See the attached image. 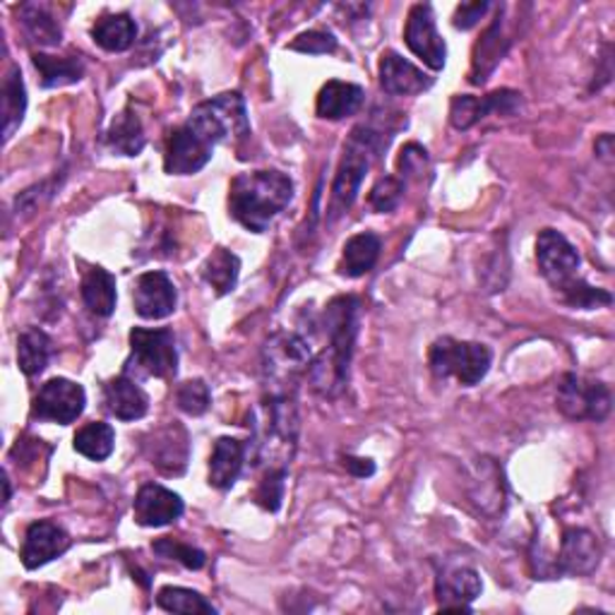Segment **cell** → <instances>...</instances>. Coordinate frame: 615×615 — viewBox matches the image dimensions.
Segmentation results:
<instances>
[{"label":"cell","mask_w":615,"mask_h":615,"mask_svg":"<svg viewBox=\"0 0 615 615\" xmlns=\"http://www.w3.org/2000/svg\"><path fill=\"white\" fill-rule=\"evenodd\" d=\"M359 308L361 304L357 296H337L327 304L322 322L327 337H330V347L310 365L312 385L325 397H335L349 380V365L359 335Z\"/></svg>","instance_id":"cell-1"},{"label":"cell","mask_w":615,"mask_h":615,"mask_svg":"<svg viewBox=\"0 0 615 615\" xmlns=\"http://www.w3.org/2000/svg\"><path fill=\"white\" fill-rule=\"evenodd\" d=\"M294 200V181L282 171L241 173L229 190V210L241 226L265 234Z\"/></svg>","instance_id":"cell-2"},{"label":"cell","mask_w":615,"mask_h":615,"mask_svg":"<svg viewBox=\"0 0 615 615\" xmlns=\"http://www.w3.org/2000/svg\"><path fill=\"white\" fill-rule=\"evenodd\" d=\"M388 147V138L382 132L373 130L371 126L353 128L349 142L344 145V157L339 161V169L332 185V216L344 214L361 193V183L365 179L368 169L373 167L375 157Z\"/></svg>","instance_id":"cell-3"},{"label":"cell","mask_w":615,"mask_h":615,"mask_svg":"<svg viewBox=\"0 0 615 615\" xmlns=\"http://www.w3.org/2000/svg\"><path fill=\"white\" fill-rule=\"evenodd\" d=\"M428 363L435 378H455L459 385L474 388L488 375L490 363H494V351L486 344H478V341H459L453 337H443L433 341Z\"/></svg>","instance_id":"cell-4"},{"label":"cell","mask_w":615,"mask_h":615,"mask_svg":"<svg viewBox=\"0 0 615 615\" xmlns=\"http://www.w3.org/2000/svg\"><path fill=\"white\" fill-rule=\"evenodd\" d=\"M185 123L212 147L229 138H245L251 132L248 112H245V102L238 92H226L210 102H202Z\"/></svg>","instance_id":"cell-5"},{"label":"cell","mask_w":615,"mask_h":615,"mask_svg":"<svg viewBox=\"0 0 615 615\" xmlns=\"http://www.w3.org/2000/svg\"><path fill=\"white\" fill-rule=\"evenodd\" d=\"M310 365V347L291 332H279L265 347V382L269 394H296L298 375Z\"/></svg>","instance_id":"cell-6"},{"label":"cell","mask_w":615,"mask_h":615,"mask_svg":"<svg viewBox=\"0 0 615 615\" xmlns=\"http://www.w3.org/2000/svg\"><path fill=\"white\" fill-rule=\"evenodd\" d=\"M142 373L147 378H173L179 371V349L171 330H145L135 327L130 332V359L126 373Z\"/></svg>","instance_id":"cell-7"},{"label":"cell","mask_w":615,"mask_h":615,"mask_svg":"<svg viewBox=\"0 0 615 615\" xmlns=\"http://www.w3.org/2000/svg\"><path fill=\"white\" fill-rule=\"evenodd\" d=\"M555 404L572 421H604L611 414V390L601 380L570 373L558 385Z\"/></svg>","instance_id":"cell-8"},{"label":"cell","mask_w":615,"mask_h":615,"mask_svg":"<svg viewBox=\"0 0 615 615\" xmlns=\"http://www.w3.org/2000/svg\"><path fill=\"white\" fill-rule=\"evenodd\" d=\"M85 404H87L85 388L77 385V382H73V380L51 378L36 392L32 416L67 426V423H73L82 416V412H85Z\"/></svg>","instance_id":"cell-9"},{"label":"cell","mask_w":615,"mask_h":615,"mask_svg":"<svg viewBox=\"0 0 615 615\" xmlns=\"http://www.w3.org/2000/svg\"><path fill=\"white\" fill-rule=\"evenodd\" d=\"M404 41L409 51L416 59L426 63L431 71H443L447 63V46L445 39L437 32L435 12L428 3H418L409 10L406 26H404Z\"/></svg>","instance_id":"cell-10"},{"label":"cell","mask_w":615,"mask_h":615,"mask_svg":"<svg viewBox=\"0 0 615 615\" xmlns=\"http://www.w3.org/2000/svg\"><path fill=\"white\" fill-rule=\"evenodd\" d=\"M537 263L549 284L563 289L565 284L577 279L580 253L560 231L543 229L537 238Z\"/></svg>","instance_id":"cell-11"},{"label":"cell","mask_w":615,"mask_h":615,"mask_svg":"<svg viewBox=\"0 0 615 615\" xmlns=\"http://www.w3.org/2000/svg\"><path fill=\"white\" fill-rule=\"evenodd\" d=\"M212 152L214 147L204 140L200 132L190 128L188 123H183L181 128H176L171 132L167 157H163V169H167V173L171 176L198 173L208 167Z\"/></svg>","instance_id":"cell-12"},{"label":"cell","mask_w":615,"mask_h":615,"mask_svg":"<svg viewBox=\"0 0 615 615\" xmlns=\"http://www.w3.org/2000/svg\"><path fill=\"white\" fill-rule=\"evenodd\" d=\"M132 304L135 312L145 320H161L169 318L179 304V294L176 286L169 279L167 272H145L138 277L132 289Z\"/></svg>","instance_id":"cell-13"},{"label":"cell","mask_w":615,"mask_h":615,"mask_svg":"<svg viewBox=\"0 0 615 615\" xmlns=\"http://www.w3.org/2000/svg\"><path fill=\"white\" fill-rule=\"evenodd\" d=\"M519 104H522V94L512 89H500L488 94V97H467V94H459L453 99L449 106V120L457 130H469L476 126L478 120L486 118L488 114H515Z\"/></svg>","instance_id":"cell-14"},{"label":"cell","mask_w":615,"mask_h":615,"mask_svg":"<svg viewBox=\"0 0 615 615\" xmlns=\"http://www.w3.org/2000/svg\"><path fill=\"white\" fill-rule=\"evenodd\" d=\"M145 453L152 467L167 476H179L188 467V433L179 423H169L149 435Z\"/></svg>","instance_id":"cell-15"},{"label":"cell","mask_w":615,"mask_h":615,"mask_svg":"<svg viewBox=\"0 0 615 615\" xmlns=\"http://www.w3.org/2000/svg\"><path fill=\"white\" fill-rule=\"evenodd\" d=\"M183 500L179 494L159 484H145L135 496V522L142 527H167L183 515Z\"/></svg>","instance_id":"cell-16"},{"label":"cell","mask_w":615,"mask_h":615,"mask_svg":"<svg viewBox=\"0 0 615 615\" xmlns=\"http://www.w3.org/2000/svg\"><path fill=\"white\" fill-rule=\"evenodd\" d=\"M67 549H71V537L59 524L41 519V522H34L26 529L22 543V563L26 570H36L51 563V560L61 558Z\"/></svg>","instance_id":"cell-17"},{"label":"cell","mask_w":615,"mask_h":615,"mask_svg":"<svg viewBox=\"0 0 615 615\" xmlns=\"http://www.w3.org/2000/svg\"><path fill=\"white\" fill-rule=\"evenodd\" d=\"M601 560V543L598 539L586 529H568L560 543L558 555V572L565 575H592L598 568Z\"/></svg>","instance_id":"cell-18"},{"label":"cell","mask_w":615,"mask_h":615,"mask_svg":"<svg viewBox=\"0 0 615 615\" xmlns=\"http://www.w3.org/2000/svg\"><path fill=\"white\" fill-rule=\"evenodd\" d=\"M484 582L471 568H449L437 575L435 594L443 611H469L474 598L481 596Z\"/></svg>","instance_id":"cell-19"},{"label":"cell","mask_w":615,"mask_h":615,"mask_svg":"<svg viewBox=\"0 0 615 615\" xmlns=\"http://www.w3.org/2000/svg\"><path fill=\"white\" fill-rule=\"evenodd\" d=\"M431 77L423 75V71L414 63L402 59L400 53L388 51L380 59V85L388 94L394 97H412V94H421L423 89L431 87Z\"/></svg>","instance_id":"cell-20"},{"label":"cell","mask_w":615,"mask_h":615,"mask_svg":"<svg viewBox=\"0 0 615 615\" xmlns=\"http://www.w3.org/2000/svg\"><path fill=\"white\" fill-rule=\"evenodd\" d=\"M510 44H512V39L505 34V20H502V15H498L494 22H490L486 34L474 49L471 75H469L471 85H484V82L494 75L496 67L505 59V53H508Z\"/></svg>","instance_id":"cell-21"},{"label":"cell","mask_w":615,"mask_h":615,"mask_svg":"<svg viewBox=\"0 0 615 615\" xmlns=\"http://www.w3.org/2000/svg\"><path fill=\"white\" fill-rule=\"evenodd\" d=\"M104 402L108 414H114L118 421H138L149 409L147 392L126 373L106 382Z\"/></svg>","instance_id":"cell-22"},{"label":"cell","mask_w":615,"mask_h":615,"mask_svg":"<svg viewBox=\"0 0 615 615\" xmlns=\"http://www.w3.org/2000/svg\"><path fill=\"white\" fill-rule=\"evenodd\" d=\"M245 462V445L236 437H219L210 459V486L229 490L238 481Z\"/></svg>","instance_id":"cell-23"},{"label":"cell","mask_w":615,"mask_h":615,"mask_svg":"<svg viewBox=\"0 0 615 615\" xmlns=\"http://www.w3.org/2000/svg\"><path fill=\"white\" fill-rule=\"evenodd\" d=\"M363 104V89L351 82L330 79L318 94V116L327 120H341L353 116Z\"/></svg>","instance_id":"cell-24"},{"label":"cell","mask_w":615,"mask_h":615,"mask_svg":"<svg viewBox=\"0 0 615 615\" xmlns=\"http://www.w3.org/2000/svg\"><path fill=\"white\" fill-rule=\"evenodd\" d=\"M82 300L97 318H108L116 310V277L104 267H92L82 277Z\"/></svg>","instance_id":"cell-25"},{"label":"cell","mask_w":615,"mask_h":615,"mask_svg":"<svg viewBox=\"0 0 615 615\" xmlns=\"http://www.w3.org/2000/svg\"><path fill=\"white\" fill-rule=\"evenodd\" d=\"M382 243L371 231H363V234L351 236L344 243V253H341V265L339 272L347 277H363L371 272L380 257Z\"/></svg>","instance_id":"cell-26"},{"label":"cell","mask_w":615,"mask_h":615,"mask_svg":"<svg viewBox=\"0 0 615 615\" xmlns=\"http://www.w3.org/2000/svg\"><path fill=\"white\" fill-rule=\"evenodd\" d=\"M92 39L104 51H128L135 44V39H138V24L126 12H120V15H104L92 26Z\"/></svg>","instance_id":"cell-27"},{"label":"cell","mask_w":615,"mask_h":615,"mask_svg":"<svg viewBox=\"0 0 615 615\" xmlns=\"http://www.w3.org/2000/svg\"><path fill=\"white\" fill-rule=\"evenodd\" d=\"M51 353H53V341L44 330L32 327V330H26V332L20 335V339H18V365L26 378H34L39 373H44L49 361H51Z\"/></svg>","instance_id":"cell-28"},{"label":"cell","mask_w":615,"mask_h":615,"mask_svg":"<svg viewBox=\"0 0 615 615\" xmlns=\"http://www.w3.org/2000/svg\"><path fill=\"white\" fill-rule=\"evenodd\" d=\"M106 142L116 155L138 157L145 149V130H142L140 118L135 116L130 108L120 112L114 118L112 128H108V132H106Z\"/></svg>","instance_id":"cell-29"},{"label":"cell","mask_w":615,"mask_h":615,"mask_svg":"<svg viewBox=\"0 0 615 615\" xmlns=\"http://www.w3.org/2000/svg\"><path fill=\"white\" fill-rule=\"evenodd\" d=\"M202 279L208 282L219 296H226L236 289L241 275V259L226 248H216L202 265Z\"/></svg>","instance_id":"cell-30"},{"label":"cell","mask_w":615,"mask_h":615,"mask_svg":"<svg viewBox=\"0 0 615 615\" xmlns=\"http://www.w3.org/2000/svg\"><path fill=\"white\" fill-rule=\"evenodd\" d=\"M32 63L39 71L41 85L46 89L75 85V82H79L82 75H85V65H82V61L75 56L56 59V56H46V53H34Z\"/></svg>","instance_id":"cell-31"},{"label":"cell","mask_w":615,"mask_h":615,"mask_svg":"<svg viewBox=\"0 0 615 615\" xmlns=\"http://www.w3.org/2000/svg\"><path fill=\"white\" fill-rule=\"evenodd\" d=\"M73 447H75V453L82 457H87L92 462H104L114 455L116 431L104 421L87 423L85 428H79L75 433Z\"/></svg>","instance_id":"cell-32"},{"label":"cell","mask_w":615,"mask_h":615,"mask_svg":"<svg viewBox=\"0 0 615 615\" xmlns=\"http://www.w3.org/2000/svg\"><path fill=\"white\" fill-rule=\"evenodd\" d=\"M26 112V89L18 67H12L3 82V135L10 140L15 130L22 126Z\"/></svg>","instance_id":"cell-33"},{"label":"cell","mask_w":615,"mask_h":615,"mask_svg":"<svg viewBox=\"0 0 615 615\" xmlns=\"http://www.w3.org/2000/svg\"><path fill=\"white\" fill-rule=\"evenodd\" d=\"M157 606L169 613H183V615H212L216 608L208 598L193 590H183V586H163L157 594Z\"/></svg>","instance_id":"cell-34"},{"label":"cell","mask_w":615,"mask_h":615,"mask_svg":"<svg viewBox=\"0 0 615 615\" xmlns=\"http://www.w3.org/2000/svg\"><path fill=\"white\" fill-rule=\"evenodd\" d=\"M22 24L26 34L36 41L39 46H59L61 44V24L53 20L51 12L41 6H24L22 8Z\"/></svg>","instance_id":"cell-35"},{"label":"cell","mask_w":615,"mask_h":615,"mask_svg":"<svg viewBox=\"0 0 615 615\" xmlns=\"http://www.w3.org/2000/svg\"><path fill=\"white\" fill-rule=\"evenodd\" d=\"M563 298L565 304L572 308H582V310H594L601 306H611L613 296L606 289H596V286L586 284L582 279H572L570 284H565L563 289Z\"/></svg>","instance_id":"cell-36"},{"label":"cell","mask_w":615,"mask_h":615,"mask_svg":"<svg viewBox=\"0 0 615 615\" xmlns=\"http://www.w3.org/2000/svg\"><path fill=\"white\" fill-rule=\"evenodd\" d=\"M176 404L190 416H202L212 404L210 388L204 385V380H188L176 390Z\"/></svg>","instance_id":"cell-37"},{"label":"cell","mask_w":615,"mask_h":615,"mask_svg":"<svg viewBox=\"0 0 615 615\" xmlns=\"http://www.w3.org/2000/svg\"><path fill=\"white\" fill-rule=\"evenodd\" d=\"M152 551L161 558H169L176 560V563H181L188 570H200L204 565V553L195 545L183 543V541H176V539H159L152 543Z\"/></svg>","instance_id":"cell-38"},{"label":"cell","mask_w":615,"mask_h":615,"mask_svg":"<svg viewBox=\"0 0 615 615\" xmlns=\"http://www.w3.org/2000/svg\"><path fill=\"white\" fill-rule=\"evenodd\" d=\"M284 481H286V467H269L267 476L259 481L255 500L259 508L269 512H277L284 500Z\"/></svg>","instance_id":"cell-39"},{"label":"cell","mask_w":615,"mask_h":615,"mask_svg":"<svg viewBox=\"0 0 615 615\" xmlns=\"http://www.w3.org/2000/svg\"><path fill=\"white\" fill-rule=\"evenodd\" d=\"M402 193H404V183L400 179H394V176H385V179H380L371 195H368V202H371V208L375 212H394L400 208L402 202Z\"/></svg>","instance_id":"cell-40"},{"label":"cell","mask_w":615,"mask_h":615,"mask_svg":"<svg viewBox=\"0 0 615 615\" xmlns=\"http://www.w3.org/2000/svg\"><path fill=\"white\" fill-rule=\"evenodd\" d=\"M289 49L298 53H308V56H322V53H332L337 49V39L330 32L312 30L298 34L289 44Z\"/></svg>","instance_id":"cell-41"},{"label":"cell","mask_w":615,"mask_h":615,"mask_svg":"<svg viewBox=\"0 0 615 615\" xmlns=\"http://www.w3.org/2000/svg\"><path fill=\"white\" fill-rule=\"evenodd\" d=\"M428 163V152L423 149L421 145L412 142L402 149V157H400V171L404 176H414L421 173V169Z\"/></svg>","instance_id":"cell-42"},{"label":"cell","mask_w":615,"mask_h":615,"mask_svg":"<svg viewBox=\"0 0 615 615\" xmlns=\"http://www.w3.org/2000/svg\"><path fill=\"white\" fill-rule=\"evenodd\" d=\"M488 3H464L457 8L455 12V26L457 30H471V26L478 24L486 12H488Z\"/></svg>","instance_id":"cell-43"},{"label":"cell","mask_w":615,"mask_h":615,"mask_svg":"<svg viewBox=\"0 0 615 615\" xmlns=\"http://www.w3.org/2000/svg\"><path fill=\"white\" fill-rule=\"evenodd\" d=\"M344 467H347V471H351L353 476H359V478L375 474V464L371 459H363V457H344Z\"/></svg>","instance_id":"cell-44"},{"label":"cell","mask_w":615,"mask_h":615,"mask_svg":"<svg viewBox=\"0 0 615 615\" xmlns=\"http://www.w3.org/2000/svg\"><path fill=\"white\" fill-rule=\"evenodd\" d=\"M611 142H613V138H611V135H604V138H601V140L596 142V155H598L601 159H606V161H611V155H613V149H611Z\"/></svg>","instance_id":"cell-45"}]
</instances>
